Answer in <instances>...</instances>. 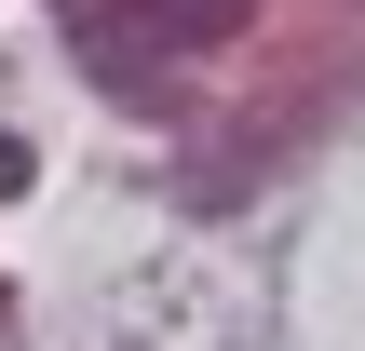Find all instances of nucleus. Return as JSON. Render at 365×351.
<instances>
[{
    "label": "nucleus",
    "instance_id": "nucleus-1",
    "mask_svg": "<svg viewBox=\"0 0 365 351\" xmlns=\"http://www.w3.org/2000/svg\"><path fill=\"white\" fill-rule=\"evenodd\" d=\"M257 0H108L81 41H95V68H176V54H203V41H230Z\"/></svg>",
    "mask_w": 365,
    "mask_h": 351
}]
</instances>
